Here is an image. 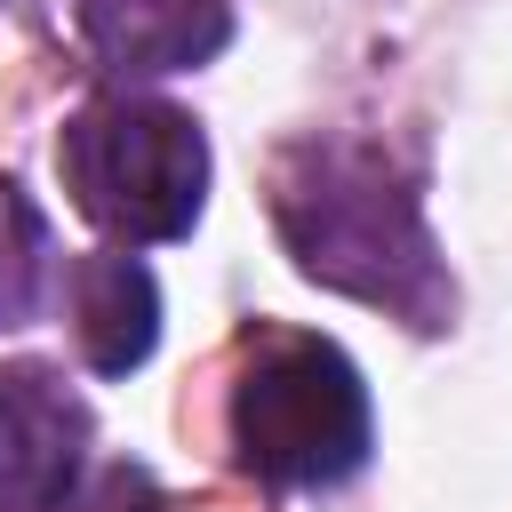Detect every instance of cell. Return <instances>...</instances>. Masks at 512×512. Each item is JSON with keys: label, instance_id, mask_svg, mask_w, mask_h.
Wrapping results in <instances>:
<instances>
[{"label": "cell", "instance_id": "1", "mask_svg": "<svg viewBox=\"0 0 512 512\" xmlns=\"http://www.w3.org/2000/svg\"><path fill=\"white\" fill-rule=\"evenodd\" d=\"M272 232L288 264L352 304H376L408 320L416 336H440L456 320V280L440 264V240L424 224L416 176L352 128H304L272 152Z\"/></svg>", "mask_w": 512, "mask_h": 512}, {"label": "cell", "instance_id": "2", "mask_svg": "<svg viewBox=\"0 0 512 512\" xmlns=\"http://www.w3.org/2000/svg\"><path fill=\"white\" fill-rule=\"evenodd\" d=\"M232 464L288 496H328L376 456V400L360 360L312 328H248L224 392Z\"/></svg>", "mask_w": 512, "mask_h": 512}, {"label": "cell", "instance_id": "3", "mask_svg": "<svg viewBox=\"0 0 512 512\" xmlns=\"http://www.w3.org/2000/svg\"><path fill=\"white\" fill-rule=\"evenodd\" d=\"M208 136L184 104L152 88H88L56 128V184L112 248H168L192 240L208 208Z\"/></svg>", "mask_w": 512, "mask_h": 512}, {"label": "cell", "instance_id": "4", "mask_svg": "<svg viewBox=\"0 0 512 512\" xmlns=\"http://www.w3.org/2000/svg\"><path fill=\"white\" fill-rule=\"evenodd\" d=\"M96 464V408L56 360H0V512H64Z\"/></svg>", "mask_w": 512, "mask_h": 512}, {"label": "cell", "instance_id": "5", "mask_svg": "<svg viewBox=\"0 0 512 512\" xmlns=\"http://www.w3.org/2000/svg\"><path fill=\"white\" fill-rule=\"evenodd\" d=\"M72 24L112 88H152L224 56L232 0H72Z\"/></svg>", "mask_w": 512, "mask_h": 512}, {"label": "cell", "instance_id": "6", "mask_svg": "<svg viewBox=\"0 0 512 512\" xmlns=\"http://www.w3.org/2000/svg\"><path fill=\"white\" fill-rule=\"evenodd\" d=\"M64 304H72V344L88 376L120 384L152 360L160 344V280L136 248H88L64 264Z\"/></svg>", "mask_w": 512, "mask_h": 512}, {"label": "cell", "instance_id": "7", "mask_svg": "<svg viewBox=\"0 0 512 512\" xmlns=\"http://www.w3.org/2000/svg\"><path fill=\"white\" fill-rule=\"evenodd\" d=\"M56 288H64V256L48 240V216L16 176H0V328H32Z\"/></svg>", "mask_w": 512, "mask_h": 512}, {"label": "cell", "instance_id": "8", "mask_svg": "<svg viewBox=\"0 0 512 512\" xmlns=\"http://www.w3.org/2000/svg\"><path fill=\"white\" fill-rule=\"evenodd\" d=\"M64 512H168V496H160V480L144 464L104 456V464H88V480H80V496Z\"/></svg>", "mask_w": 512, "mask_h": 512}, {"label": "cell", "instance_id": "9", "mask_svg": "<svg viewBox=\"0 0 512 512\" xmlns=\"http://www.w3.org/2000/svg\"><path fill=\"white\" fill-rule=\"evenodd\" d=\"M8 8H32V0H8Z\"/></svg>", "mask_w": 512, "mask_h": 512}]
</instances>
